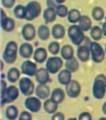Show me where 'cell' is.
<instances>
[{"instance_id": "1", "label": "cell", "mask_w": 106, "mask_h": 120, "mask_svg": "<svg viewBox=\"0 0 106 120\" xmlns=\"http://www.w3.org/2000/svg\"><path fill=\"white\" fill-rule=\"evenodd\" d=\"M106 94V76L99 74L96 76L93 84V95L95 99L102 100Z\"/></svg>"}, {"instance_id": "2", "label": "cell", "mask_w": 106, "mask_h": 120, "mask_svg": "<svg viewBox=\"0 0 106 120\" xmlns=\"http://www.w3.org/2000/svg\"><path fill=\"white\" fill-rule=\"evenodd\" d=\"M18 45L15 41H9L5 47L4 53H2V60L6 64H14L17 59V53H18Z\"/></svg>"}, {"instance_id": "3", "label": "cell", "mask_w": 106, "mask_h": 120, "mask_svg": "<svg viewBox=\"0 0 106 120\" xmlns=\"http://www.w3.org/2000/svg\"><path fill=\"white\" fill-rule=\"evenodd\" d=\"M67 35H68L70 40L72 41L73 44H75L78 47L81 45L83 43L85 39H86L85 32L76 24H72L71 26H68V28H67Z\"/></svg>"}, {"instance_id": "4", "label": "cell", "mask_w": 106, "mask_h": 120, "mask_svg": "<svg viewBox=\"0 0 106 120\" xmlns=\"http://www.w3.org/2000/svg\"><path fill=\"white\" fill-rule=\"evenodd\" d=\"M90 54H91V59H93V62L100 64V62H103V60L105 58L106 52L105 49L102 47L98 42L93 41L90 43Z\"/></svg>"}, {"instance_id": "5", "label": "cell", "mask_w": 106, "mask_h": 120, "mask_svg": "<svg viewBox=\"0 0 106 120\" xmlns=\"http://www.w3.org/2000/svg\"><path fill=\"white\" fill-rule=\"evenodd\" d=\"M18 88H20L21 93L23 95H25V96H31L35 92L34 83L27 76H24V77H22L20 79V82H18Z\"/></svg>"}, {"instance_id": "6", "label": "cell", "mask_w": 106, "mask_h": 120, "mask_svg": "<svg viewBox=\"0 0 106 120\" xmlns=\"http://www.w3.org/2000/svg\"><path fill=\"white\" fill-rule=\"evenodd\" d=\"M25 8H26L25 19L27 22L34 20L35 18H38L39 15L41 14V5H40L38 1H30V2H27Z\"/></svg>"}, {"instance_id": "7", "label": "cell", "mask_w": 106, "mask_h": 120, "mask_svg": "<svg viewBox=\"0 0 106 120\" xmlns=\"http://www.w3.org/2000/svg\"><path fill=\"white\" fill-rule=\"evenodd\" d=\"M64 66L63 62V58L62 57H57V56H53L50 58H48L46 61V68L50 74H57L62 70V68Z\"/></svg>"}, {"instance_id": "8", "label": "cell", "mask_w": 106, "mask_h": 120, "mask_svg": "<svg viewBox=\"0 0 106 120\" xmlns=\"http://www.w3.org/2000/svg\"><path fill=\"white\" fill-rule=\"evenodd\" d=\"M90 41L88 38L85 39L83 43L78 47L76 50V56H78V59L82 62H87L88 60L91 58V54H90Z\"/></svg>"}, {"instance_id": "9", "label": "cell", "mask_w": 106, "mask_h": 120, "mask_svg": "<svg viewBox=\"0 0 106 120\" xmlns=\"http://www.w3.org/2000/svg\"><path fill=\"white\" fill-rule=\"evenodd\" d=\"M24 105L27 111H30L32 113L39 112L41 108L43 107V104H41V101L38 96H27L24 101Z\"/></svg>"}, {"instance_id": "10", "label": "cell", "mask_w": 106, "mask_h": 120, "mask_svg": "<svg viewBox=\"0 0 106 120\" xmlns=\"http://www.w3.org/2000/svg\"><path fill=\"white\" fill-rule=\"evenodd\" d=\"M39 68L37 66V62H33L31 60H25L23 61L22 66H21V71L27 77H32L35 76V74L38 73Z\"/></svg>"}, {"instance_id": "11", "label": "cell", "mask_w": 106, "mask_h": 120, "mask_svg": "<svg viewBox=\"0 0 106 120\" xmlns=\"http://www.w3.org/2000/svg\"><path fill=\"white\" fill-rule=\"evenodd\" d=\"M20 88L16 86H8L7 88V92H6V95H5V99L4 100H1V105H5L7 103H12L14 101H16L18 99V96H20Z\"/></svg>"}, {"instance_id": "12", "label": "cell", "mask_w": 106, "mask_h": 120, "mask_svg": "<svg viewBox=\"0 0 106 120\" xmlns=\"http://www.w3.org/2000/svg\"><path fill=\"white\" fill-rule=\"evenodd\" d=\"M38 35V30H35L33 24H25L23 28H22V36L23 39L27 42L33 41L35 39V36Z\"/></svg>"}, {"instance_id": "13", "label": "cell", "mask_w": 106, "mask_h": 120, "mask_svg": "<svg viewBox=\"0 0 106 120\" xmlns=\"http://www.w3.org/2000/svg\"><path fill=\"white\" fill-rule=\"evenodd\" d=\"M66 94L67 96L72 98V99H76L81 93V85L78 80H73L71 83H68L66 85Z\"/></svg>"}, {"instance_id": "14", "label": "cell", "mask_w": 106, "mask_h": 120, "mask_svg": "<svg viewBox=\"0 0 106 120\" xmlns=\"http://www.w3.org/2000/svg\"><path fill=\"white\" fill-rule=\"evenodd\" d=\"M18 53L22 58L24 59H30L31 57H33L34 54V50H33V45L29 42H24L21 44L20 49H18Z\"/></svg>"}, {"instance_id": "15", "label": "cell", "mask_w": 106, "mask_h": 120, "mask_svg": "<svg viewBox=\"0 0 106 120\" xmlns=\"http://www.w3.org/2000/svg\"><path fill=\"white\" fill-rule=\"evenodd\" d=\"M34 93L40 100H47L51 95L50 88H49V86L47 84H38V86L35 87V92Z\"/></svg>"}, {"instance_id": "16", "label": "cell", "mask_w": 106, "mask_h": 120, "mask_svg": "<svg viewBox=\"0 0 106 120\" xmlns=\"http://www.w3.org/2000/svg\"><path fill=\"white\" fill-rule=\"evenodd\" d=\"M34 77L38 84H48L50 82V73L48 71L47 68H39Z\"/></svg>"}, {"instance_id": "17", "label": "cell", "mask_w": 106, "mask_h": 120, "mask_svg": "<svg viewBox=\"0 0 106 120\" xmlns=\"http://www.w3.org/2000/svg\"><path fill=\"white\" fill-rule=\"evenodd\" d=\"M57 79L59 82V84L66 86L68 83L72 82V73L68 71L67 69H62L59 73H58V76H57Z\"/></svg>"}, {"instance_id": "18", "label": "cell", "mask_w": 106, "mask_h": 120, "mask_svg": "<svg viewBox=\"0 0 106 120\" xmlns=\"http://www.w3.org/2000/svg\"><path fill=\"white\" fill-rule=\"evenodd\" d=\"M48 57V51H47L45 48H38L37 50H34V54H33V59L35 60L37 64H42L47 60Z\"/></svg>"}, {"instance_id": "19", "label": "cell", "mask_w": 106, "mask_h": 120, "mask_svg": "<svg viewBox=\"0 0 106 120\" xmlns=\"http://www.w3.org/2000/svg\"><path fill=\"white\" fill-rule=\"evenodd\" d=\"M65 27L60 24H55L51 28V36L55 40H62L65 36Z\"/></svg>"}, {"instance_id": "20", "label": "cell", "mask_w": 106, "mask_h": 120, "mask_svg": "<svg viewBox=\"0 0 106 120\" xmlns=\"http://www.w3.org/2000/svg\"><path fill=\"white\" fill-rule=\"evenodd\" d=\"M78 25L83 32H88V31H90L93 28V22L90 19V17H88L86 15H82L80 22L78 23Z\"/></svg>"}, {"instance_id": "21", "label": "cell", "mask_w": 106, "mask_h": 120, "mask_svg": "<svg viewBox=\"0 0 106 120\" xmlns=\"http://www.w3.org/2000/svg\"><path fill=\"white\" fill-rule=\"evenodd\" d=\"M50 99L55 101L57 104H59V103H62L63 101L65 100V91L62 90V88H55L51 92Z\"/></svg>"}, {"instance_id": "22", "label": "cell", "mask_w": 106, "mask_h": 120, "mask_svg": "<svg viewBox=\"0 0 106 120\" xmlns=\"http://www.w3.org/2000/svg\"><path fill=\"white\" fill-rule=\"evenodd\" d=\"M56 17H57V14H56V10L54 8H48L47 7L46 9L43 10V19L46 22V24L54 23Z\"/></svg>"}, {"instance_id": "23", "label": "cell", "mask_w": 106, "mask_h": 120, "mask_svg": "<svg viewBox=\"0 0 106 120\" xmlns=\"http://www.w3.org/2000/svg\"><path fill=\"white\" fill-rule=\"evenodd\" d=\"M57 108H58V104L51 99H47L43 102V109L47 113L54 114L55 112H57Z\"/></svg>"}, {"instance_id": "24", "label": "cell", "mask_w": 106, "mask_h": 120, "mask_svg": "<svg viewBox=\"0 0 106 120\" xmlns=\"http://www.w3.org/2000/svg\"><path fill=\"white\" fill-rule=\"evenodd\" d=\"M51 35V30L47 25H40L38 27V36H39L40 40L42 41H47Z\"/></svg>"}, {"instance_id": "25", "label": "cell", "mask_w": 106, "mask_h": 120, "mask_svg": "<svg viewBox=\"0 0 106 120\" xmlns=\"http://www.w3.org/2000/svg\"><path fill=\"white\" fill-rule=\"evenodd\" d=\"M60 56L64 60H68L74 57V49L70 44H65L60 49Z\"/></svg>"}, {"instance_id": "26", "label": "cell", "mask_w": 106, "mask_h": 120, "mask_svg": "<svg viewBox=\"0 0 106 120\" xmlns=\"http://www.w3.org/2000/svg\"><path fill=\"white\" fill-rule=\"evenodd\" d=\"M79 59H76V58H71V59L66 60V62H65V69H67L68 71H71V73H76L78 70H79Z\"/></svg>"}, {"instance_id": "27", "label": "cell", "mask_w": 106, "mask_h": 120, "mask_svg": "<svg viewBox=\"0 0 106 120\" xmlns=\"http://www.w3.org/2000/svg\"><path fill=\"white\" fill-rule=\"evenodd\" d=\"M20 77H21V71L18 68H10L7 73V78L10 83H16V82H20Z\"/></svg>"}, {"instance_id": "28", "label": "cell", "mask_w": 106, "mask_h": 120, "mask_svg": "<svg viewBox=\"0 0 106 120\" xmlns=\"http://www.w3.org/2000/svg\"><path fill=\"white\" fill-rule=\"evenodd\" d=\"M81 13H80L78 9H71L68 11V15H67V19L71 24H78L81 19Z\"/></svg>"}, {"instance_id": "29", "label": "cell", "mask_w": 106, "mask_h": 120, "mask_svg": "<svg viewBox=\"0 0 106 120\" xmlns=\"http://www.w3.org/2000/svg\"><path fill=\"white\" fill-rule=\"evenodd\" d=\"M18 117H20L18 109L15 105H9L6 109V118L8 120H16Z\"/></svg>"}, {"instance_id": "30", "label": "cell", "mask_w": 106, "mask_h": 120, "mask_svg": "<svg viewBox=\"0 0 106 120\" xmlns=\"http://www.w3.org/2000/svg\"><path fill=\"white\" fill-rule=\"evenodd\" d=\"M103 30H102V27L99 26H93V28L90 30V36H91V39L93 41H96V42H98V41L102 40V38H103Z\"/></svg>"}, {"instance_id": "31", "label": "cell", "mask_w": 106, "mask_h": 120, "mask_svg": "<svg viewBox=\"0 0 106 120\" xmlns=\"http://www.w3.org/2000/svg\"><path fill=\"white\" fill-rule=\"evenodd\" d=\"M91 15H93V18L97 22H100L105 18V11L102 7H93V11H91Z\"/></svg>"}, {"instance_id": "32", "label": "cell", "mask_w": 106, "mask_h": 120, "mask_svg": "<svg viewBox=\"0 0 106 120\" xmlns=\"http://www.w3.org/2000/svg\"><path fill=\"white\" fill-rule=\"evenodd\" d=\"M14 15L18 19H25L26 16V8L23 5H17L14 7Z\"/></svg>"}, {"instance_id": "33", "label": "cell", "mask_w": 106, "mask_h": 120, "mask_svg": "<svg viewBox=\"0 0 106 120\" xmlns=\"http://www.w3.org/2000/svg\"><path fill=\"white\" fill-rule=\"evenodd\" d=\"M15 20L13 18H10V17H8L2 24H1V28L5 31V32H12L14 31V28H15Z\"/></svg>"}, {"instance_id": "34", "label": "cell", "mask_w": 106, "mask_h": 120, "mask_svg": "<svg viewBox=\"0 0 106 120\" xmlns=\"http://www.w3.org/2000/svg\"><path fill=\"white\" fill-rule=\"evenodd\" d=\"M60 45L59 43L57 42V41H53V42H50L49 43V45H48V52L49 53H51L53 56H57V54L60 52Z\"/></svg>"}, {"instance_id": "35", "label": "cell", "mask_w": 106, "mask_h": 120, "mask_svg": "<svg viewBox=\"0 0 106 120\" xmlns=\"http://www.w3.org/2000/svg\"><path fill=\"white\" fill-rule=\"evenodd\" d=\"M56 14H57V16L60 17V18H64V17H67V15H68V9H67V7L65 5H58V6L56 7Z\"/></svg>"}, {"instance_id": "36", "label": "cell", "mask_w": 106, "mask_h": 120, "mask_svg": "<svg viewBox=\"0 0 106 120\" xmlns=\"http://www.w3.org/2000/svg\"><path fill=\"white\" fill-rule=\"evenodd\" d=\"M18 120H32V114L30 111H22L20 113Z\"/></svg>"}, {"instance_id": "37", "label": "cell", "mask_w": 106, "mask_h": 120, "mask_svg": "<svg viewBox=\"0 0 106 120\" xmlns=\"http://www.w3.org/2000/svg\"><path fill=\"white\" fill-rule=\"evenodd\" d=\"M15 1L16 0H1V5H2V7H5V8L10 9V8H13L15 6Z\"/></svg>"}, {"instance_id": "38", "label": "cell", "mask_w": 106, "mask_h": 120, "mask_svg": "<svg viewBox=\"0 0 106 120\" xmlns=\"http://www.w3.org/2000/svg\"><path fill=\"white\" fill-rule=\"evenodd\" d=\"M78 120H93V117H91V114L89 113V112L85 111V112H81L80 113Z\"/></svg>"}, {"instance_id": "39", "label": "cell", "mask_w": 106, "mask_h": 120, "mask_svg": "<svg viewBox=\"0 0 106 120\" xmlns=\"http://www.w3.org/2000/svg\"><path fill=\"white\" fill-rule=\"evenodd\" d=\"M51 120H65V116L63 112H55L51 117Z\"/></svg>"}, {"instance_id": "40", "label": "cell", "mask_w": 106, "mask_h": 120, "mask_svg": "<svg viewBox=\"0 0 106 120\" xmlns=\"http://www.w3.org/2000/svg\"><path fill=\"white\" fill-rule=\"evenodd\" d=\"M47 6H48V8H54V9H56V7L58 6V5H57L56 0H47Z\"/></svg>"}, {"instance_id": "41", "label": "cell", "mask_w": 106, "mask_h": 120, "mask_svg": "<svg viewBox=\"0 0 106 120\" xmlns=\"http://www.w3.org/2000/svg\"><path fill=\"white\" fill-rule=\"evenodd\" d=\"M0 15H1V19H0V24H2L5 20L8 18V16H7V14L5 13V10H2L1 9V11H0Z\"/></svg>"}, {"instance_id": "42", "label": "cell", "mask_w": 106, "mask_h": 120, "mask_svg": "<svg viewBox=\"0 0 106 120\" xmlns=\"http://www.w3.org/2000/svg\"><path fill=\"white\" fill-rule=\"evenodd\" d=\"M102 30H103V33H104V35L106 36V19H105V22L103 23V26H102Z\"/></svg>"}, {"instance_id": "43", "label": "cell", "mask_w": 106, "mask_h": 120, "mask_svg": "<svg viewBox=\"0 0 106 120\" xmlns=\"http://www.w3.org/2000/svg\"><path fill=\"white\" fill-rule=\"evenodd\" d=\"M102 111H103V113L106 116V102L103 104V107H102Z\"/></svg>"}, {"instance_id": "44", "label": "cell", "mask_w": 106, "mask_h": 120, "mask_svg": "<svg viewBox=\"0 0 106 120\" xmlns=\"http://www.w3.org/2000/svg\"><path fill=\"white\" fill-rule=\"evenodd\" d=\"M66 0H56V2H57V5H64V2H65Z\"/></svg>"}, {"instance_id": "45", "label": "cell", "mask_w": 106, "mask_h": 120, "mask_svg": "<svg viewBox=\"0 0 106 120\" xmlns=\"http://www.w3.org/2000/svg\"><path fill=\"white\" fill-rule=\"evenodd\" d=\"M98 120H106V117H103V118H99Z\"/></svg>"}, {"instance_id": "46", "label": "cell", "mask_w": 106, "mask_h": 120, "mask_svg": "<svg viewBox=\"0 0 106 120\" xmlns=\"http://www.w3.org/2000/svg\"><path fill=\"white\" fill-rule=\"evenodd\" d=\"M67 120H78V119H75V118H68Z\"/></svg>"}, {"instance_id": "47", "label": "cell", "mask_w": 106, "mask_h": 120, "mask_svg": "<svg viewBox=\"0 0 106 120\" xmlns=\"http://www.w3.org/2000/svg\"><path fill=\"white\" fill-rule=\"evenodd\" d=\"M104 49H105V52H106V45H105V48H104Z\"/></svg>"}]
</instances>
